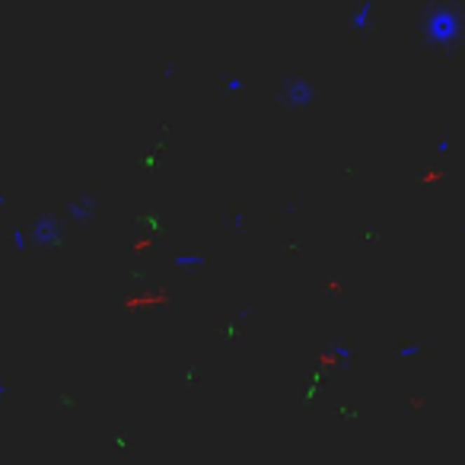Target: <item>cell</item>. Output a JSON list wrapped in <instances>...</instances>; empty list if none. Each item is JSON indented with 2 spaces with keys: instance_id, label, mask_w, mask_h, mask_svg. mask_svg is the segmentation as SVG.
<instances>
[{
  "instance_id": "1",
  "label": "cell",
  "mask_w": 465,
  "mask_h": 465,
  "mask_svg": "<svg viewBox=\"0 0 465 465\" xmlns=\"http://www.w3.org/2000/svg\"><path fill=\"white\" fill-rule=\"evenodd\" d=\"M424 39L437 48H452L462 39V13L452 7H433L424 16Z\"/></svg>"
},
{
  "instance_id": "2",
  "label": "cell",
  "mask_w": 465,
  "mask_h": 465,
  "mask_svg": "<svg viewBox=\"0 0 465 465\" xmlns=\"http://www.w3.org/2000/svg\"><path fill=\"white\" fill-rule=\"evenodd\" d=\"M313 99H316V90L306 76H293V80L284 83V90H281V102L287 109H306V105H313Z\"/></svg>"
},
{
  "instance_id": "3",
  "label": "cell",
  "mask_w": 465,
  "mask_h": 465,
  "mask_svg": "<svg viewBox=\"0 0 465 465\" xmlns=\"http://www.w3.org/2000/svg\"><path fill=\"white\" fill-rule=\"evenodd\" d=\"M29 233H32V243L39 249H58L61 245V223L55 217H35Z\"/></svg>"
},
{
  "instance_id": "4",
  "label": "cell",
  "mask_w": 465,
  "mask_h": 465,
  "mask_svg": "<svg viewBox=\"0 0 465 465\" xmlns=\"http://www.w3.org/2000/svg\"><path fill=\"white\" fill-rule=\"evenodd\" d=\"M373 0H363L360 7L354 10V13H351V29H354V32H363V29L370 26V20H373Z\"/></svg>"
},
{
  "instance_id": "5",
  "label": "cell",
  "mask_w": 465,
  "mask_h": 465,
  "mask_svg": "<svg viewBox=\"0 0 465 465\" xmlns=\"http://www.w3.org/2000/svg\"><path fill=\"white\" fill-rule=\"evenodd\" d=\"M175 268H201L204 264V255H198V252H179V255L173 258Z\"/></svg>"
},
{
  "instance_id": "6",
  "label": "cell",
  "mask_w": 465,
  "mask_h": 465,
  "mask_svg": "<svg viewBox=\"0 0 465 465\" xmlns=\"http://www.w3.org/2000/svg\"><path fill=\"white\" fill-rule=\"evenodd\" d=\"M93 214V201H76V204H70V217H76V220H86V217Z\"/></svg>"
},
{
  "instance_id": "7",
  "label": "cell",
  "mask_w": 465,
  "mask_h": 465,
  "mask_svg": "<svg viewBox=\"0 0 465 465\" xmlns=\"http://www.w3.org/2000/svg\"><path fill=\"white\" fill-rule=\"evenodd\" d=\"M10 239H13V249H16V252H26L29 236H26V229H22V227H16V229H13V236H10Z\"/></svg>"
},
{
  "instance_id": "8",
  "label": "cell",
  "mask_w": 465,
  "mask_h": 465,
  "mask_svg": "<svg viewBox=\"0 0 465 465\" xmlns=\"http://www.w3.org/2000/svg\"><path fill=\"white\" fill-rule=\"evenodd\" d=\"M243 76H229V80H227V83H223V90H227V93H243Z\"/></svg>"
},
{
  "instance_id": "9",
  "label": "cell",
  "mask_w": 465,
  "mask_h": 465,
  "mask_svg": "<svg viewBox=\"0 0 465 465\" xmlns=\"http://www.w3.org/2000/svg\"><path fill=\"white\" fill-rule=\"evenodd\" d=\"M437 153H450V140H437Z\"/></svg>"
}]
</instances>
